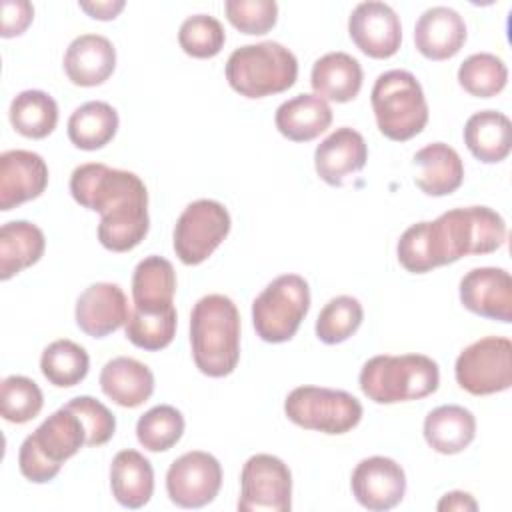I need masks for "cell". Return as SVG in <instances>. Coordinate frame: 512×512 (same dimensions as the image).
Listing matches in <instances>:
<instances>
[{
  "label": "cell",
  "mask_w": 512,
  "mask_h": 512,
  "mask_svg": "<svg viewBox=\"0 0 512 512\" xmlns=\"http://www.w3.org/2000/svg\"><path fill=\"white\" fill-rule=\"evenodd\" d=\"M506 240L504 218L488 206L452 208L432 222H416L396 244L398 262L412 274L452 264L462 256L496 252Z\"/></svg>",
  "instance_id": "6da1fadb"
},
{
  "label": "cell",
  "mask_w": 512,
  "mask_h": 512,
  "mask_svg": "<svg viewBox=\"0 0 512 512\" xmlns=\"http://www.w3.org/2000/svg\"><path fill=\"white\" fill-rule=\"evenodd\" d=\"M190 346L202 374L224 378L234 372L240 360V312L228 296L206 294L194 304Z\"/></svg>",
  "instance_id": "7a4b0ae2"
},
{
  "label": "cell",
  "mask_w": 512,
  "mask_h": 512,
  "mask_svg": "<svg viewBox=\"0 0 512 512\" xmlns=\"http://www.w3.org/2000/svg\"><path fill=\"white\" fill-rule=\"evenodd\" d=\"M360 390L376 404L420 400L438 390L440 368L424 354H380L364 362Z\"/></svg>",
  "instance_id": "3957f363"
},
{
  "label": "cell",
  "mask_w": 512,
  "mask_h": 512,
  "mask_svg": "<svg viewBox=\"0 0 512 512\" xmlns=\"http://www.w3.org/2000/svg\"><path fill=\"white\" fill-rule=\"evenodd\" d=\"M86 440L88 434L80 416L62 406L24 438L18 452V468L34 484L50 482L58 476L62 464L86 446Z\"/></svg>",
  "instance_id": "277c9868"
},
{
  "label": "cell",
  "mask_w": 512,
  "mask_h": 512,
  "mask_svg": "<svg viewBox=\"0 0 512 512\" xmlns=\"http://www.w3.org/2000/svg\"><path fill=\"white\" fill-rule=\"evenodd\" d=\"M296 56L278 42H258L236 48L226 62V80L244 98H264L294 86Z\"/></svg>",
  "instance_id": "5b68a950"
},
{
  "label": "cell",
  "mask_w": 512,
  "mask_h": 512,
  "mask_svg": "<svg viewBox=\"0 0 512 512\" xmlns=\"http://www.w3.org/2000/svg\"><path fill=\"white\" fill-rule=\"evenodd\" d=\"M370 102L378 130L394 142L414 138L428 122L424 90L408 70L382 72L372 86Z\"/></svg>",
  "instance_id": "8992f818"
},
{
  "label": "cell",
  "mask_w": 512,
  "mask_h": 512,
  "mask_svg": "<svg viewBox=\"0 0 512 512\" xmlns=\"http://www.w3.org/2000/svg\"><path fill=\"white\" fill-rule=\"evenodd\" d=\"M310 310V288L300 274L274 278L252 302L256 334L270 344L288 342Z\"/></svg>",
  "instance_id": "52a82bcc"
},
{
  "label": "cell",
  "mask_w": 512,
  "mask_h": 512,
  "mask_svg": "<svg viewBox=\"0 0 512 512\" xmlns=\"http://www.w3.org/2000/svg\"><path fill=\"white\" fill-rule=\"evenodd\" d=\"M70 194L82 208L100 216L128 206H148V190L138 174L100 162L80 164L72 170Z\"/></svg>",
  "instance_id": "ba28073f"
},
{
  "label": "cell",
  "mask_w": 512,
  "mask_h": 512,
  "mask_svg": "<svg viewBox=\"0 0 512 512\" xmlns=\"http://www.w3.org/2000/svg\"><path fill=\"white\" fill-rule=\"evenodd\" d=\"M284 414L304 430L346 434L362 420V404L346 390L298 386L284 400Z\"/></svg>",
  "instance_id": "9c48e42d"
},
{
  "label": "cell",
  "mask_w": 512,
  "mask_h": 512,
  "mask_svg": "<svg viewBox=\"0 0 512 512\" xmlns=\"http://www.w3.org/2000/svg\"><path fill=\"white\" fill-rule=\"evenodd\" d=\"M232 220L224 204L210 198L190 202L176 220L172 246L186 266H198L226 240Z\"/></svg>",
  "instance_id": "30bf717a"
},
{
  "label": "cell",
  "mask_w": 512,
  "mask_h": 512,
  "mask_svg": "<svg viewBox=\"0 0 512 512\" xmlns=\"http://www.w3.org/2000/svg\"><path fill=\"white\" fill-rule=\"evenodd\" d=\"M454 376L472 396L504 392L512 386V342L504 336H486L466 346L454 364Z\"/></svg>",
  "instance_id": "8fae6325"
},
{
  "label": "cell",
  "mask_w": 512,
  "mask_h": 512,
  "mask_svg": "<svg viewBox=\"0 0 512 512\" xmlns=\"http://www.w3.org/2000/svg\"><path fill=\"white\" fill-rule=\"evenodd\" d=\"M292 472L284 460L272 454L250 456L240 472L238 510L242 512H290Z\"/></svg>",
  "instance_id": "7c38bea8"
},
{
  "label": "cell",
  "mask_w": 512,
  "mask_h": 512,
  "mask_svg": "<svg viewBox=\"0 0 512 512\" xmlns=\"http://www.w3.org/2000/svg\"><path fill=\"white\" fill-rule=\"evenodd\" d=\"M222 466L216 456L204 450H190L178 456L166 472L168 498L180 508H202L218 496Z\"/></svg>",
  "instance_id": "4fadbf2b"
},
{
  "label": "cell",
  "mask_w": 512,
  "mask_h": 512,
  "mask_svg": "<svg viewBox=\"0 0 512 512\" xmlns=\"http://www.w3.org/2000/svg\"><path fill=\"white\" fill-rule=\"evenodd\" d=\"M348 34L356 48L370 58H390L400 50L402 24L392 6L378 0L360 2L348 18Z\"/></svg>",
  "instance_id": "5bb4252c"
},
{
  "label": "cell",
  "mask_w": 512,
  "mask_h": 512,
  "mask_svg": "<svg viewBox=\"0 0 512 512\" xmlns=\"http://www.w3.org/2000/svg\"><path fill=\"white\" fill-rule=\"evenodd\" d=\"M356 502L372 512L398 506L406 494L404 468L388 456H370L356 464L350 476Z\"/></svg>",
  "instance_id": "9a60e30c"
},
{
  "label": "cell",
  "mask_w": 512,
  "mask_h": 512,
  "mask_svg": "<svg viewBox=\"0 0 512 512\" xmlns=\"http://www.w3.org/2000/svg\"><path fill=\"white\" fill-rule=\"evenodd\" d=\"M460 302L472 314L512 322V276L504 268H472L460 280Z\"/></svg>",
  "instance_id": "2e32d148"
},
{
  "label": "cell",
  "mask_w": 512,
  "mask_h": 512,
  "mask_svg": "<svg viewBox=\"0 0 512 512\" xmlns=\"http://www.w3.org/2000/svg\"><path fill=\"white\" fill-rule=\"evenodd\" d=\"M48 186L44 158L30 150H6L0 154V210L8 212L38 198Z\"/></svg>",
  "instance_id": "e0dca14e"
},
{
  "label": "cell",
  "mask_w": 512,
  "mask_h": 512,
  "mask_svg": "<svg viewBox=\"0 0 512 512\" xmlns=\"http://www.w3.org/2000/svg\"><path fill=\"white\" fill-rule=\"evenodd\" d=\"M74 316L84 334L104 338L126 324L130 316L128 298L118 284L96 282L78 296Z\"/></svg>",
  "instance_id": "ac0fdd59"
},
{
  "label": "cell",
  "mask_w": 512,
  "mask_h": 512,
  "mask_svg": "<svg viewBox=\"0 0 512 512\" xmlns=\"http://www.w3.org/2000/svg\"><path fill=\"white\" fill-rule=\"evenodd\" d=\"M366 160V140L350 126L336 128L314 150L316 174L330 186H342L352 174L364 168Z\"/></svg>",
  "instance_id": "d6986e66"
},
{
  "label": "cell",
  "mask_w": 512,
  "mask_h": 512,
  "mask_svg": "<svg viewBox=\"0 0 512 512\" xmlns=\"http://www.w3.org/2000/svg\"><path fill=\"white\" fill-rule=\"evenodd\" d=\"M464 18L448 6H432L420 14L414 26L416 50L428 60H448L466 42Z\"/></svg>",
  "instance_id": "ffe728a7"
},
{
  "label": "cell",
  "mask_w": 512,
  "mask_h": 512,
  "mask_svg": "<svg viewBox=\"0 0 512 512\" xmlns=\"http://www.w3.org/2000/svg\"><path fill=\"white\" fill-rule=\"evenodd\" d=\"M116 68V48L100 34L76 36L64 52V72L74 86L104 84Z\"/></svg>",
  "instance_id": "44dd1931"
},
{
  "label": "cell",
  "mask_w": 512,
  "mask_h": 512,
  "mask_svg": "<svg viewBox=\"0 0 512 512\" xmlns=\"http://www.w3.org/2000/svg\"><path fill=\"white\" fill-rule=\"evenodd\" d=\"M100 388L114 404L138 408L154 392V374L136 358L116 356L102 366Z\"/></svg>",
  "instance_id": "7402d4cb"
},
{
  "label": "cell",
  "mask_w": 512,
  "mask_h": 512,
  "mask_svg": "<svg viewBox=\"0 0 512 512\" xmlns=\"http://www.w3.org/2000/svg\"><path fill=\"white\" fill-rule=\"evenodd\" d=\"M412 162L418 168L414 184L428 196H448L464 182L462 158L444 142L426 144L414 154Z\"/></svg>",
  "instance_id": "603a6c76"
},
{
  "label": "cell",
  "mask_w": 512,
  "mask_h": 512,
  "mask_svg": "<svg viewBox=\"0 0 512 512\" xmlns=\"http://www.w3.org/2000/svg\"><path fill=\"white\" fill-rule=\"evenodd\" d=\"M110 490L114 500L130 510L142 508L154 494V468L138 450H120L110 464Z\"/></svg>",
  "instance_id": "cb8c5ba5"
},
{
  "label": "cell",
  "mask_w": 512,
  "mask_h": 512,
  "mask_svg": "<svg viewBox=\"0 0 512 512\" xmlns=\"http://www.w3.org/2000/svg\"><path fill=\"white\" fill-rule=\"evenodd\" d=\"M364 72L360 62L346 52H328L320 56L310 72V84L316 96L338 104L350 102L362 88Z\"/></svg>",
  "instance_id": "d4e9b609"
},
{
  "label": "cell",
  "mask_w": 512,
  "mask_h": 512,
  "mask_svg": "<svg viewBox=\"0 0 512 512\" xmlns=\"http://www.w3.org/2000/svg\"><path fill=\"white\" fill-rule=\"evenodd\" d=\"M274 124L292 142H310L332 124L330 104L316 94H298L276 108Z\"/></svg>",
  "instance_id": "484cf974"
},
{
  "label": "cell",
  "mask_w": 512,
  "mask_h": 512,
  "mask_svg": "<svg viewBox=\"0 0 512 512\" xmlns=\"http://www.w3.org/2000/svg\"><path fill=\"white\" fill-rule=\"evenodd\" d=\"M464 144L484 164H498L512 150V122L498 110L474 112L464 124Z\"/></svg>",
  "instance_id": "4316f807"
},
{
  "label": "cell",
  "mask_w": 512,
  "mask_h": 512,
  "mask_svg": "<svg viewBox=\"0 0 512 512\" xmlns=\"http://www.w3.org/2000/svg\"><path fill=\"white\" fill-rule=\"evenodd\" d=\"M176 294V272L170 260L146 256L132 274V302L142 312H162L172 308Z\"/></svg>",
  "instance_id": "83f0119b"
},
{
  "label": "cell",
  "mask_w": 512,
  "mask_h": 512,
  "mask_svg": "<svg viewBox=\"0 0 512 512\" xmlns=\"http://www.w3.org/2000/svg\"><path fill=\"white\" fill-rule=\"evenodd\" d=\"M476 436L474 414L458 404H444L424 418V440L438 454H460Z\"/></svg>",
  "instance_id": "f1b7e54d"
},
{
  "label": "cell",
  "mask_w": 512,
  "mask_h": 512,
  "mask_svg": "<svg viewBox=\"0 0 512 512\" xmlns=\"http://www.w3.org/2000/svg\"><path fill=\"white\" fill-rule=\"evenodd\" d=\"M46 248L44 232L28 220H12L0 228V280H10L34 266Z\"/></svg>",
  "instance_id": "f546056e"
},
{
  "label": "cell",
  "mask_w": 512,
  "mask_h": 512,
  "mask_svg": "<svg viewBox=\"0 0 512 512\" xmlns=\"http://www.w3.org/2000/svg\"><path fill=\"white\" fill-rule=\"evenodd\" d=\"M118 122L114 106L102 100H90L70 114L68 138L80 150H100L116 136Z\"/></svg>",
  "instance_id": "4dcf8cb0"
},
{
  "label": "cell",
  "mask_w": 512,
  "mask_h": 512,
  "mask_svg": "<svg viewBox=\"0 0 512 512\" xmlns=\"http://www.w3.org/2000/svg\"><path fill=\"white\" fill-rule=\"evenodd\" d=\"M8 116L18 134L40 140L54 132L58 124V104L44 90H24L14 96Z\"/></svg>",
  "instance_id": "1f68e13d"
},
{
  "label": "cell",
  "mask_w": 512,
  "mask_h": 512,
  "mask_svg": "<svg viewBox=\"0 0 512 512\" xmlns=\"http://www.w3.org/2000/svg\"><path fill=\"white\" fill-rule=\"evenodd\" d=\"M88 368V352L68 338L50 342L40 356V370L44 378L56 388H72L80 384L86 378Z\"/></svg>",
  "instance_id": "d6a6232c"
},
{
  "label": "cell",
  "mask_w": 512,
  "mask_h": 512,
  "mask_svg": "<svg viewBox=\"0 0 512 512\" xmlns=\"http://www.w3.org/2000/svg\"><path fill=\"white\" fill-rule=\"evenodd\" d=\"M148 206H130L100 216L98 240L110 252H128L136 248L148 234Z\"/></svg>",
  "instance_id": "836d02e7"
},
{
  "label": "cell",
  "mask_w": 512,
  "mask_h": 512,
  "mask_svg": "<svg viewBox=\"0 0 512 512\" xmlns=\"http://www.w3.org/2000/svg\"><path fill=\"white\" fill-rule=\"evenodd\" d=\"M184 416L170 404H158L144 412L136 422V438L148 452H166L184 434Z\"/></svg>",
  "instance_id": "e575fe53"
},
{
  "label": "cell",
  "mask_w": 512,
  "mask_h": 512,
  "mask_svg": "<svg viewBox=\"0 0 512 512\" xmlns=\"http://www.w3.org/2000/svg\"><path fill=\"white\" fill-rule=\"evenodd\" d=\"M508 68L504 60L490 52L468 56L458 68V84L476 98H492L506 88Z\"/></svg>",
  "instance_id": "d590c367"
},
{
  "label": "cell",
  "mask_w": 512,
  "mask_h": 512,
  "mask_svg": "<svg viewBox=\"0 0 512 512\" xmlns=\"http://www.w3.org/2000/svg\"><path fill=\"white\" fill-rule=\"evenodd\" d=\"M176 324L178 314L174 306L162 312H142L132 308L124 324V334L136 348L156 352L174 340Z\"/></svg>",
  "instance_id": "8d00e7d4"
},
{
  "label": "cell",
  "mask_w": 512,
  "mask_h": 512,
  "mask_svg": "<svg viewBox=\"0 0 512 512\" xmlns=\"http://www.w3.org/2000/svg\"><path fill=\"white\" fill-rule=\"evenodd\" d=\"M364 320V308L358 298L342 294L324 304L316 318V336L324 344H340L356 334Z\"/></svg>",
  "instance_id": "74e56055"
},
{
  "label": "cell",
  "mask_w": 512,
  "mask_h": 512,
  "mask_svg": "<svg viewBox=\"0 0 512 512\" xmlns=\"http://www.w3.org/2000/svg\"><path fill=\"white\" fill-rule=\"evenodd\" d=\"M42 406H44V394L32 378L12 374L2 380L0 414L6 422L26 424L40 414Z\"/></svg>",
  "instance_id": "f35d334b"
},
{
  "label": "cell",
  "mask_w": 512,
  "mask_h": 512,
  "mask_svg": "<svg viewBox=\"0 0 512 512\" xmlns=\"http://www.w3.org/2000/svg\"><path fill=\"white\" fill-rule=\"evenodd\" d=\"M224 42V26L210 14H194L180 24L178 44L192 58H214L224 48Z\"/></svg>",
  "instance_id": "ab89813d"
},
{
  "label": "cell",
  "mask_w": 512,
  "mask_h": 512,
  "mask_svg": "<svg viewBox=\"0 0 512 512\" xmlns=\"http://www.w3.org/2000/svg\"><path fill=\"white\" fill-rule=\"evenodd\" d=\"M224 12L236 30L250 36L270 32L278 20V4L274 0H226Z\"/></svg>",
  "instance_id": "60d3db41"
},
{
  "label": "cell",
  "mask_w": 512,
  "mask_h": 512,
  "mask_svg": "<svg viewBox=\"0 0 512 512\" xmlns=\"http://www.w3.org/2000/svg\"><path fill=\"white\" fill-rule=\"evenodd\" d=\"M64 406L74 410L84 422L88 434L86 446H102L112 440L116 432V418L100 400L92 396H76Z\"/></svg>",
  "instance_id": "b9f144b4"
},
{
  "label": "cell",
  "mask_w": 512,
  "mask_h": 512,
  "mask_svg": "<svg viewBox=\"0 0 512 512\" xmlns=\"http://www.w3.org/2000/svg\"><path fill=\"white\" fill-rule=\"evenodd\" d=\"M34 20V6L28 0H4L2 2V38H14L26 32Z\"/></svg>",
  "instance_id": "7bdbcfd3"
},
{
  "label": "cell",
  "mask_w": 512,
  "mask_h": 512,
  "mask_svg": "<svg viewBox=\"0 0 512 512\" xmlns=\"http://www.w3.org/2000/svg\"><path fill=\"white\" fill-rule=\"evenodd\" d=\"M80 10H84L94 20H114L126 6L124 0H80Z\"/></svg>",
  "instance_id": "ee69618b"
},
{
  "label": "cell",
  "mask_w": 512,
  "mask_h": 512,
  "mask_svg": "<svg viewBox=\"0 0 512 512\" xmlns=\"http://www.w3.org/2000/svg\"><path fill=\"white\" fill-rule=\"evenodd\" d=\"M436 508H438L440 512H466V510L474 512V510H478V504H476V500L472 498V494L462 492V490H452V492H446V494L440 498V502L436 504Z\"/></svg>",
  "instance_id": "f6af8a7d"
}]
</instances>
